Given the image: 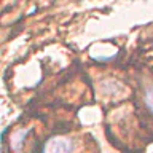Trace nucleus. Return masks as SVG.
I'll return each instance as SVG.
<instances>
[{
	"label": "nucleus",
	"instance_id": "2",
	"mask_svg": "<svg viewBox=\"0 0 153 153\" xmlns=\"http://www.w3.org/2000/svg\"><path fill=\"white\" fill-rule=\"evenodd\" d=\"M143 102H145V107L148 108V112L153 115V88L145 89V93H143Z\"/></svg>",
	"mask_w": 153,
	"mask_h": 153
},
{
	"label": "nucleus",
	"instance_id": "3",
	"mask_svg": "<svg viewBox=\"0 0 153 153\" xmlns=\"http://www.w3.org/2000/svg\"><path fill=\"white\" fill-rule=\"evenodd\" d=\"M26 134L27 132H19L16 136V139H14V142H11V147L14 148V150H19V148H21V143H22L24 139H26Z\"/></svg>",
	"mask_w": 153,
	"mask_h": 153
},
{
	"label": "nucleus",
	"instance_id": "1",
	"mask_svg": "<svg viewBox=\"0 0 153 153\" xmlns=\"http://www.w3.org/2000/svg\"><path fill=\"white\" fill-rule=\"evenodd\" d=\"M72 140L64 136H54L48 139L43 145L42 153H72Z\"/></svg>",
	"mask_w": 153,
	"mask_h": 153
}]
</instances>
